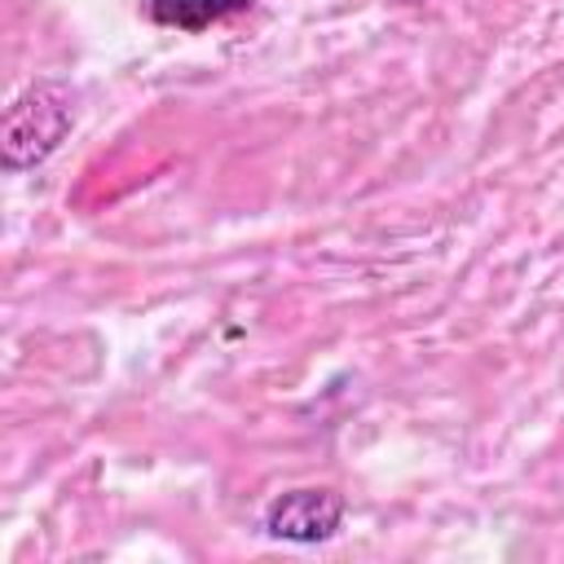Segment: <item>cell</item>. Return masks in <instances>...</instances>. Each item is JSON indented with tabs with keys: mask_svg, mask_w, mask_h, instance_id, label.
<instances>
[{
	"mask_svg": "<svg viewBox=\"0 0 564 564\" xmlns=\"http://www.w3.org/2000/svg\"><path fill=\"white\" fill-rule=\"evenodd\" d=\"M75 128V88L66 79H35L26 84L0 119V167L31 172L57 154V145Z\"/></svg>",
	"mask_w": 564,
	"mask_h": 564,
	"instance_id": "obj_1",
	"label": "cell"
},
{
	"mask_svg": "<svg viewBox=\"0 0 564 564\" xmlns=\"http://www.w3.org/2000/svg\"><path fill=\"white\" fill-rule=\"evenodd\" d=\"M344 494L330 489V485H300V489H286L278 494L269 507H264V533L273 542H286V546H317V542H330L344 524Z\"/></svg>",
	"mask_w": 564,
	"mask_h": 564,
	"instance_id": "obj_2",
	"label": "cell"
},
{
	"mask_svg": "<svg viewBox=\"0 0 564 564\" xmlns=\"http://www.w3.org/2000/svg\"><path fill=\"white\" fill-rule=\"evenodd\" d=\"M256 0H145V18L159 26H176L185 35H198L216 22L251 13Z\"/></svg>",
	"mask_w": 564,
	"mask_h": 564,
	"instance_id": "obj_3",
	"label": "cell"
},
{
	"mask_svg": "<svg viewBox=\"0 0 564 564\" xmlns=\"http://www.w3.org/2000/svg\"><path fill=\"white\" fill-rule=\"evenodd\" d=\"M405 4H419V0H405Z\"/></svg>",
	"mask_w": 564,
	"mask_h": 564,
	"instance_id": "obj_4",
	"label": "cell"
}]
</instances>
